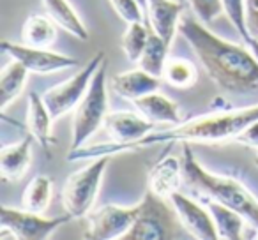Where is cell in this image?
I'll return each mask as SVG.
<instances>
[{"label": "cell", "mask_w": 258, "mask_h": 240, "mask_svg": "<svg viewBox=\"0 0 258 240\" xmlns=\"http://www.w3.org/2000/svg\"><path fill=\"white\" fill-rule=\"evenodd\" d=\"M29 69L22 62L13 58L11 64H8L0 74V108L8 110V106L23 92L29 76Z\"/></svg>", "instance_id": "7402d4cb"}, {"label": "cell", "mask_w": 258, "mask_h": 240, "mask_svg": "<svg viewBox=\"0 0 258 240\" xmlns=\"http://www.w3.org/2000/svg\"><path fill=\"white\" fill-rule=\"evenodd\" d=\"M104 60H106V53L99 51L75 76L66 79L64 83L51 87L43 94V99L46 103L53 120H58L60 117H64L66 113H69V111L78 106L80 101L83 99V96L89 90L94 74H96V71Z\"/></svg>", "instance_id": "52a82bcc"}, {"label": "cell", "mask_w": 258, "mask_h": 240, "mask_svg": "<svg viewBox=\"0 0 258 240\" xmlns=\"http://www.w3.org/2000/svg\"><path fill=\"white\" fill-rule=\"evenodd\" d=\"M151 27L144 22H131L127 23V29L122 34V50H124L127 60L138 62L142 58L147 46Z\"/></svg>", "instance_id": "484cf974"}, {"label": "cell", "mask_w": 258, "mask_h": 240, "mask_svg": "<svg viewBox=\"0 0 258 240\" xmlns=\"http://www.w3.org/2000/svg\"><path fill=\"white\" fill-rule=\"evenodd\" d=\"M43 6L46 9V15L57 23L60 29H64L68 34L75 36L80 41L89 39V30L85 23L78 16L68 0H43Z\"/></svg>", "instance_id": "d6986e66"}, {"label": "cell", "mask_w": 258, "mask_h": 240, "mask_svg": "<svg viewBox=\"0 0 258 240\" xmlns=\"http://www.w3.org/2000/svg\"><path fill=\"white\" fill-rule=\"evenodd\" d=\"M235 141L240 145H244V147H249V148L258 150V120L253 124H249V126L235 138Z\"/></svg>", "instance_id": "f546056e"}, {"label": "cell", "mask_w": 258, "mask_h": 240, "mask_svg": "<svg viewBox=\"0 0 258 240\" xmlns=\"http://www.w3.org/2000/svg\"><path fill=\"white\" fill-rule=\"evenodd\" d=\"M110 4L125 23L144 22V8L138 0H110Z\"/></svg>", "instance_id": "f1b7e54d"}, {"label": "cell", "mask_w": 258, "mask_h": 240, "mask_svg": "<svg viewBox=\"0 0 258 240\" xmlns=\"http://www.w3.org/2000/svg\"><path fill=\"white\" fill-rule=\"evenodd\" d=\"M133 103L137 110L154 124H168L173 127L182 122L179 104L159 92H151Z\"/></svg>", "instance_id": "ac0fdd59"}, {"label": "cell", "mask_w": 258, "mask_h": 240, "mask_svg": "<svg viewBox=\"0 0 258 240\" xmlns=\"http://www.w3.org/2000/svg\"><path fill=\"white\" fill-rule=\"evenodd\" d=\"M184 177L182 163L173 155H163L149 172V191L161 198H170L177 193Z\"/></svg>", "instance_id": "5bb4252c"}, {"label": "cell", "mask_w": 258, "mask_h": 240, "mask_svg": "<svg viewBox=\"0 0 258 240\" xmlns=\"http://www.w3.org/2000/svg\"><path fill=\"white\" fill-rule=\"evenodd\" d=\"M191 9L195 11L197 18L205 25L214 23L223 15V0H189Z\"/></svg>", "instance_id": "83f0119b"}, {"label": "cell", "mask_w": 258, "mask_h": 240, "mask_svg": "<svg viewBox=\"0 0 258 240\" xmlns=\"http://www.w3.org/2000/svg\"><path fill=\"white\" fill-rule=\"evenodd\" d=\"M36 138L27 134L18 143L8 145L0 152V172L4 180H20L32 163V147Z\"/></svg>", "instance_id": "e0dca14e"}, {"label": "cell", "mask_w": 258, "mask_h": 240, "mask_svg": "<svg viewBox=\"0 0 258 240\" xmlns=\"http://www.w3.org/2000/svg\"><path fill=\"white\" fill-rule=\"evenodd\" d=\"M51 124H53V117H51L43 96H39L37 92H30L29 110H27V129L43 147L48 157H50V147L57 143V140L51 134Z\"/></svg>", "instance_id": "9a60e30c"}, {"label": "cell", "mask_w": 258, "mask_h": 240, "mask_svg": "<svg viewBox=\"0 0 258 240\" xmlns=\"http://www.w3.org/2000/svg\"><path fill=\"white\" fill-rule=\"evenodd\" d=\"M182 9V0H147L149 25L168 46L179 32Z\"/></svg>", "instance_id": "4fadbf2b"}, {"label": "cell", "mask_w": 258, "mask_h": 240, "mask_svg": "<svg viewBox=\"0 0 258 240\" xmlns=\"http://www.w3.org/2000/svg\"><path fill=\"white\" fill-rule=\"evenodd\" d=\"M209 210L214 219L216 229H218V236L223 240H240L242 238L244 231V217L240 212H237L235 208L228 207V205H223L216 200H211L207 203Z\"/></svg>", "instance_id": "44dd1931"}, {"label": "cell", "mask_w": 258, "mask_h": 240, "mask_svg": "<svg viewBox=\"0 0 258 240\" xmlns=\"http://www.w3.org/2000/svg\"><path fill=\"white\" fill-rule=\"evenodd\" d=\"M168 48H170L168 44L151 29L147 46H145V51H144V55H142V58L138 60V65H140L144 71L151 72V74L158 76V78H163L165 64H166V60H168V55H166Z\"/></svg>", "instance_id": "cb8c5ba5"}, {"label": "cell", "mask_w": 258, "mask_h": 240, "mask_svg": "<svg viewBox=\"0 0 258 240\" xmlns=\"http://www.w3.org/2000/svg\"><path fill=\"white\" fill-rule=\"evenodd\" d=\"M163 79H165L168 85L175 87V89H189L198 79L197 65L191 60H187V58L172 57V58H168L165 64Z\"/></svg>", "instance_id": "d4e9b609"}, {"label": "cell", "mask_w": 258, "mask_h": 240, "mask_svg": "<svg viewBox=\"0 0 258 240\" xmlns=\"http://www.w3.org/2000/svg\"><path fill=\"white\" fill-rule=\"evenodd\" d=\"M246 46L249 48L251 53H253L254 57H256V60H258V39H256V37H253V39H251L249 43L246 44Z\"/></svg>", "instance_id": "1f68e13d"}, {"label": "cell", "mask_w": 258, "mask_h": 240, "mask_svg": "<svg viewBox=\"0 0 258 240\" xmlns=\"http://www.w3.org/2000/svg\"><path fill=\"white\" fill-rule=\"evenodd\" d=\"M106 60L99 65L90 87L80 104L75 108L71 127V150L83 147L94 133L103 126L108 115V89H106Z\"/></svg>", "instance_id": "277c9868"}, {"label": "cell", "mask_w": 258, "mask_h": 240, "mask_svg": "<svg viewBox=\"0 0 258 240\" xmlns=\"http://www.w3.org/2000/svg\"><path fill=\"white\" fill-rule=\"evenodd\" d=\"M246 22L251 36L258 39V0H246Z\"/></svg>", "instance_id": "4dcf8cb0"}, {"label": "cell", "mask_w": 258, "mask_h": 240, "mask_svg": "<svg viewBox=\"0 0 258 240\" xmlns=\"http://www.w3.org/2000/svg\"><path fill=\"white\" fill-rule=\"evenodd\" d=\"M2 50L8 55H11L15 60L22 62L30 72H39V74H48V72L64 71V69L78 65V60L73 57L62 53H55L48 48H34L27 44L11 43V41H2Z\"/></svg>", "instance_id": "30bf717a"}, {"label": "cell", "mask_w": 258, "mask_h": 240, "mask_svg": "<svg viewBox=\"0 0 258 240\" xmlns=\"http://www.w3.org/2000/svg\"><path fill=\"white\" fill-rule=\"evenodd\" d=\"M159 87H161V78L144 71L142 67L120 72L111 79L113 92L129 101H137L151 92H158Z\"/></svg>", "instance_id": "2e32d148"}, {"label": "cell", "mask_w": 258, "mask_h": 240, "mask_svg": "<svg viewBox=\"0 0 258 240\" xmlns=\"http://www.w3.org/2000/svg\"><path fill=\"white\" fill-rule=\"evenodd\" d=\"M179 34L218 89L232 96L258 94V60L249 48L216 36L193 16L180 18Z\"/></svg>", "instance_id": "6da1fadb"}, {"label": "cell", "mask_w": 258, "mask_h": 240, "mask_svg": "<svg viewBox=\"0 0 258 240\" xmlns=\"http://www.w3.org/2000/svg\"><path fill=\"white\" fill-rule=\"evenodd\" d=\"M53 182L48 175H36L22 194V208L44 214L51 201Z\"/></svg>", "instance_id": "603a6c76"}, {"label": "cell", "mask_w": 258, "mask_h": 240, "mask_svg": "<svg viewBox=\"0 0 258 240\" xmlns=\"http://www.w3.org/2000/svg\"><path fill=\"white\" fill-rule=\"evenodd\" d=\"M110 159L111 155L94 157L89 166H83L68 177L62 187V207L66 214H69L73 219L85 217L90 212Z\"/></svg>", "instance_id": "5b68a950"}, {"label": "cell", "mask_w": 258, "mask_h": 240, "mask_svg": "<svg viewBox=\"0 0 258 240\" xmlns=\"http://www.w3.org/2000/svg\"><path fill=\"white\" fill-rule=\"evenodd\" d=\"M103 127L115 143H131L151 134L156 129V124L145 118L144 115L120 110L108 111Z\"/></svg>", "instance_id": "7c38bea8"}, {"label": "cell", "mask_w": 258, "mask_h": 240, "mask_svg": "<svg viewBox=\"0 0 258 240\" xmlns=\"http://www.w3.org/2000/svg\"><path fill=\"white\" fill-rule=\"evenodd\" d=\"M58 25L44 15H32L22 27V43L34 48H50L57 41Z\"/></svg>", "instance_id": "ffe728a7"}, {"label": "cell", "mask_w": 258, "mask_h": 240, "mask_svg": "<svg viewBox=\"0 0 258 240\" xmlns=\"http://www.w3.org/2000/svg\"><path fill=\"white\" fill-rule=\"evenodd\" d=\"M223 11L233 25V29L237 30V34L242 37L244 44L249 43L253 36L247 29L246 22V0H223Z\"/></svg>", "instance_id": "4316f807"}, {"label": "cell", "mask_w": 258, "mask_h": 240, "mask_svg": "<svg viewBox=\"0 0 258 240\" xmlns=\"http://www.w3.org/2000/svg\"><path fill=\"white\" fill-rule=\"evenodd\" d=\"M138 217V205H104L89 215V228L85 238L90 240H118L124 238Z\"/></svg>", "instance_id": "9c48e42d"}, {"label": "cell", "mask_w": 258, "mask_h": 240, "mask_svg": "<svg viewBox=\"0 0 258 240\" xmlns=\"http://www.w3.org/2000/svg\"><path fill=\"white\" fill-rule=\"evenodd\" d=\"M172 207L179 222L191 233L193 238L198 240H218V229H216L214 219L209 210V207H202L195 200L182 193H173L170 196Z\"/></svg>", "instance_id": "8fae6325"}, {"label": "cell", "mask_w": 258, "mask_h": 240, "mask_svg": "<svg viewBox=\"0 0 258 240\" xmlns=\"http://www.w3.org/2000/svg\"><path fill=\"white\" fill-rule=\"evenodd\" d=\"M161 198L147 189L138 203V217L122 240H172L179 236L173 210Z\"/></svg>", "instance_id": "8992f818"}, {"label": "cell", "mask_w": 258, "mask_h": 240, "mask_svg": "<svg viewBox=\"0 0 258 240\" xmlns=\"http://www.w3.org/2000/svg\"><path fill=\"white\" fill-rule=\"evenodd\" d=\"M182 168L184 179L191 187L207 194L211 200L235 208L254 229H258V200L242 182L205 170L202 163L195 157L189 143H184Z\"/></svg>", "instance_id": "3957f363"}, {"label": "cell", "mask_w": 258, "mask_h": 240, "mask_svg": "<svg viewBox=\"0 0 258 240\" xmlns=\"http://www.w3.org/2000/svg\"><path fill=\"white\" fill-rule=\"evenodd\" d=\"M256 161H258V154H256Z\"/></svg>", "instance_id": "836d02e7"}, {"label": "cell", "mask_w": 258, "mask_h": 240, "mask_svg": "<svg viewBox=\"0 0 258 240\" xmlns=\"http://www.w3.org/2000/svg\"><path fill=\"white\" fill-rule=\"evenodd\" d=\"M69 221H73V217L66 212L57 217H44L43 214L25 208H11L8 205L0 207V226L11 228L16 240H48Z\"/></svg>", "instance_id": "ba28073f"}, {"label": "cell", "mask_w": 258, "mask_h": 240, "mask_svg": "<svg viewBox=\"0 0 258 240\" xmlns=\"http://www.w3.org/2000/svg\"><path fill=\"white\" fill-rule=\"evenodd\" d=\"M138 2H140V6L144 9H147V0H138Z\"/></svg>", "instance_id": "d6a6232c"}, {"label": "cell", "mask_w": 258, "mask_h": 240, "mask_svg": "<svg viewBox=\"0 0 258 240\" xmlns=\"http://www.w3.org/2000/svg\"><path fill=\"white\" fill-rule=\"evenodd\" d=\"M258 120V104L232 111H219L202 117L191 118L179 126H173L166 131H159L140 138L131 143H101L96 147H80L68 154V161H85L99 155H115L120 152H135L154 145H173V143H218L230 141L239 136L249 124Z\"/></svg>", "instance_id": "7a4b0ae2"}]
</instances>
